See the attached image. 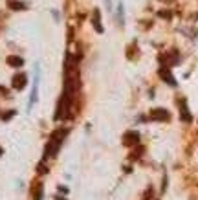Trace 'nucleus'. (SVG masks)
<instances>
[{
  "instance_id": "f03ea898",
  "label": "nucleus",
  "mask_w": 198,
  "mask_h": 200,
  "mask_svg": "<svg viewBox=\"0 0 198 200\" xmlns=\"http://www.w3.org/2000/svg\"><path fill=\"white\" fill-rule=\"evenodd\" d=\"M8 64H9V66H15V68H18V66L24 64V61H22L20 57H17V55H11V57H8Z\"/></svg>"
},
{
  "instance_id": "39448f33",
  "label": "nucleus",
  "mask_w": 198,
  "mask_h": 200,
  "mask_svg": "<svg viewBox=\"0 0 198 200\" xmlns=\"http://www.w3.org/2000/svg\"><path fill=\"white\" fill-rule=\"evenodd\" d=\"M136 140H138V134H136V132H130L128 136H125V141H128V143H134Z\"/></svg>"
},
{
  "instance_id": "20e7f679",
  "label": "nucleus",
  "mask_w": 198,
  "mask_h": 200,
  "mask_svg": "<svg viewBox=\"0 0 198 200\" xmlns=\"http://www.w3.org/2000/svg\"><path fill=\"white\" fill-rule=\"evenodd\" d=\"M9 8H11V9H24L26 4H20V2L17 4V2H13V0H9Z\"/></svg>"
},
{
  "instance_id": "f257e3e1",
  "label": "nucleus",
  "mask_w": 198,
  "mask_h": 200,
  "mask_svg": "<svg viewBox=\"0 0 198 200\" xmlns=\"http://www.w3.org/2000/svg\"><path fill=\"white\" fill-rule=\"evenodd\" d=\"M24 86H26V75H24V74H17V75L13 77V88L22 90Z\"/></svg>"
},
{
  "instance_id": "423d86ee",
  "label": "nucleus",
  "mask_w": 198,
  "mask_h": 200,
  "mask_svg": "<svg viewBox=\"0 0 198 200\" xmlns=\"http://www.w3.org/2000/svg\"><path fill=\"white\" fill-rule=\"evenodd\" d=\"M0 152H2V149H0Z\"/></svg>"
},
{
  "instance_id": "7ed1b4c3",
  "label": "nucleus",
  "mask_w": 198,
  "mask_h": 200,
  "mask_svg": "<svg viewBox=\"0 0 198 200\" xmlns=\"http://www.w3.org/2000/svg\"><path fill=\"white\" fill-rule=\"evenodd\" d=\"M152 116H154V118H158V119H167V118H169V114L165 112V110H162V108H160V110H154V114H152Z\"/></svg>"
}]
</instances>
